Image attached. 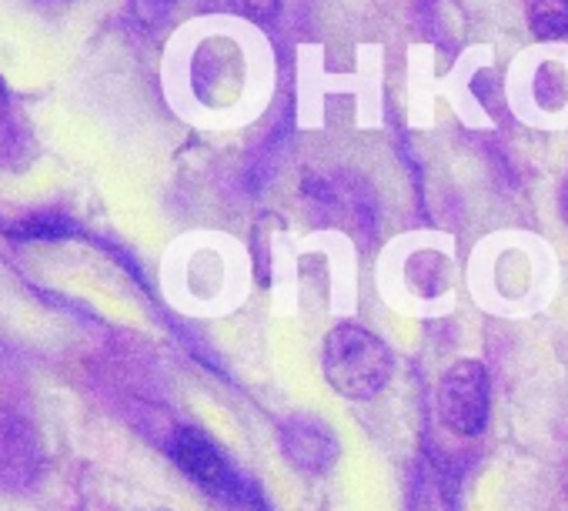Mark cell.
I'll return each mask as SVG.
<instances>
[{
    "mask_svg": "<svg viewBox=\"0 0 568 511\" xmlns=\"http://www.w3.org/2000/svg\"><path fill=\"white\" fill-rule=\"evenodd\" d=\"M322 368L328 385L348 401H372L378 398L392 375L395 358L388 345L362 325H338L325 335Z\"/></svg>",
    "mask_w": 568,
    "mask_h": 511,
    "instance_id": "obj_1",
    "label": "cell"
},
{
    "mask_svg": "<svg viewBox=\"0 0 568 511\" xmlns=\"http://www.w3.org/2000/svg\"><path fill=\"white\" fill-rule=\"evenodd\" d=\"M168 454L207 494H214L221 501H241L244 498V481H241L237 468L214 444V438L204 435L201 428H191V425L178 428L168 441Z\"/></svg>",
    "mask_w": 568,
    "mask_h": 511,
    "instance_id": "obj_2",
    "label": "cell"
},
{
    "mask_svg": "<svg viewBox=\"0 0 568 511\" xmlns=\"http://www.w3.org/2000/svg\"><path fill=\"white\" fill-rule=\"evenodd\" d=\"M438 415L462 435L475 438L488 425V371L481 361H455L438 385Z\"/></svg>",
    "mask_w": 568,
    "mask_h": 511,
    "instance_id": "obj_3",
    "label": "cell"
},
{
    "mask_svg": "<svg viewBox=\"0 0 568 511\" xmlns=\"http://www.w3.org/2000/svg\"><path fill=\"white\" fill-rule=\"evenodd\" d=\"M281 451L292 468L305 474H325L338 458V438L318 418H292L281 425Z\"/></svg>",
    "mask_w": 568,
    "mask_h": 511,
    "instance_id": "obj_4",
    "label": "cell"
},
{
    "mask_svg": "<svg viewBox=\"0 0 568 511\" xmlns=\"http://www.w3.org/2000/svg\"><path fill=\"white\" fill-rule=\"evenodd\" d=\"M38 157V141L18 104L0 108V171H24Z\"/></svg>",
    "mask_w": 568,
    "mask_h": 511,
    "instance_id": "obj_5",
    "label": "cell"
},
{
    "mask_svg": "<svg viewBox=\"0 0 568 511\" xmlns=\"http://www.w3.org/2000/svg\"><path fill=\"white\" fill-rule=\"evenodd\" d=\"M412 511H455V481L442 461L425 458L415 478Z\"/></svg>",
    "mask_w": 568,
    "mask_h": 511,
    "instance_id": "obj_6",
    "label": "cell"
},
{
    "mask_svg": "<svg viewBox=\"0 0 568 511\" xmlns=\"http://www.w3.org/2000/svg\"><path fill=\"white\" fill-rule=\"evenodd\" d=\"M528 28L538 41H565L568 38V0H531Z\"/></svg>",
    "mask_w": 568,
    "mask_h": 511,
    "instance_id": "obj_7",
    "label": "cell"
},
{
    "mask_svg": "<svg viewBox=\"0 0 568 511\" xmlns=\"http://www.w3.org/2000/svg\"><path fill=\"white\" fill-rule=\"evenodd\" d=\"M18 231H21L18 237L54 241V237H68V234H71V221H68V217H61V214H48V217H44V214H38V217L24 221Z\"/></svg>",
    "mask_w": 568,
    "mask_h": 511,
    "instance_id": "obj_8",
    "label": "cell"
},
{
    "mask_svg": "<svg viewBox=\"0 0 568 511\" xmlns=\"http://www.w3.org/2000/svg\"><path fill=\"white\" fill-rule=\"evenodd\" d=\"M171 8H174V0H134V14H138V21L148 24V28L168 21Z\"/></svg>",
    "mask_w": 568,
    "mask_h": 511,
    "instance_id": "obj_9",
    "label": "cell"
},
{
    "mask_svg": "<svg viewBox=\"0 0 568 511\" xmlns=\"http://www.w3.org/2000/svg\"><path fill=\"white\" fill-rule=\"evenodd\" d=\"M241 8H244V14L251 21L267 24V21H274L281 14V0H241Z\"/></svg>",
    "mask_w": 568,
    "mask_h": 511,
    "instance_id": "obj_10",
    "label": "cell"
},
{
    "mask_svg": "<svg viewBox=\"0 0 568 511\" xmlns=\"http://www.w3.org/2000/svg\"><path fill=\"white\" fill-rule=\"evenodd\" d=\"M14 104V98H11V88H8V81L0 78V108H11Z\"/></svg>",
    "mask_w": 568,
    "mask_h": 511,
    "instance_id": "obj_11",
    "label": "cell"
},
{
    "mask_svg": "<svg viewBox=\"0 0 568 511\" xmlns=\"http://www.w3.org/2000/svg\"><path fill=\"white\" fill-rule=\"evenodd\" d=\"M561 217L568 221V184L561 187Z\"/></svg>",
    "mask_w": 568,
    "mask_h": 511,
    "instance_id": "obj_12",
    "label": "cell"
}]
</instances>
